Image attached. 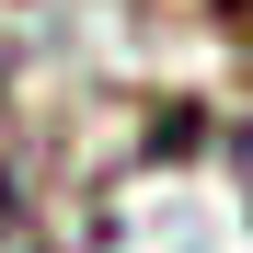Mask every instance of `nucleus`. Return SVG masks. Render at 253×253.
I'll return each instance as SVG.
<instances>
[{"label": "nucleus", "instance_id": "obj_1", "mask_svg": "<svg viewBox=\"0 0 253 253\" xmlns=\"http://www.w3.org/2000/svg\"><path fill=\"white\" fill-rule=\"evenodd\" d=\"M0 230H12V184H0Z\"/></svg>", "mask_w": 253, "mask_h": 253}, {"label": "nucleus", "instance_id": "obj_2", "mask_svg": "<svg viewBox=\"0 0 253 253\" xmlns=\"http://www.w3.org/2000/svg\"><path fill=\"white\" fill-rule=\"evenodd\" d=\"M242 12H253V0H242Z\"/></svg>", "mask_w": 253, "mask_h": 253}]
</instances>
